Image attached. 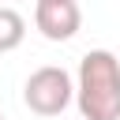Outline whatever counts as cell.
<instances>
[{
    "label": "cell",
    "mask_w": 120,
    "mask_h": 120,
    "mask_svg": "<svg viewBox=\"0 0 120 120\" xmlns=\"http://www.w3.org/2000/svg\"><path fill=\"white\" fill-rule=\"evenodd\" d=\"M75 105L82 120H120V56L109 49H90L79 60Z\"/></svg>",
    "instance_id": "obj_1"
},
{
    "label": "cell",
    "mask_w": 120,
    "mask_h": 120,
    "mask_svg": "<svg viewBox=\"0 0 120 120\" xmlns=\"http://www.w3.org/2000/svg\"><path fill=\"white\" fill-rule=\"evenodd\" d=\"M71 98H75V82H71V75H68L64 68H56V64H45V68L30 71V79H26V86H22V101H26V109L38 112V116H60V112L71 105Z\"/></svg>",
    "instance_id": "obj_2"
},
{
    "label": "cell",
    "mask_w": 120,
    "mask_h": 120,
    "mask_svg": "<svg viewBox=\"0 0 120 120\" xmlns=\"http://www.w3.org/2000/svg\"><path fill=\"white\" fill-rule=\"evenodd\" d=\"M34 26L45 41H71L82 26V11L75 0H38L34 4Z\"/></svg>",
    "instance_id": "obj_3"
},
{
    "label": "cell",
    "mask_w": 120,
    "mask_h": 120,
    "mask_svg": "<svg viewBox=\"0 0 120 120\" xmlns=\"http://www.w3.org/2000/svg\"><path fill=\"white\" fill-rule=\"evenodd\" d=\"M22 38H26V19H22L15 8L0 4V52L19 49V45H22Z\"/></svg>",
    "instance_id": "obj_4"
},
{
    "label": "cell",
    "mask_w": 120,
    "mask_h": 120,
    "mask_svg": "<svg viewBox=\"0 0 120 120\" xmlns=\"http://www.w3.org/2000/svg\"><path fill=\"white\" fill-rule=\"evenodd\" d=\"M0 120H4V112H0Z\"/></svg>",
    "instance_id": "obj_5"
},
{
    "label": "cell",
    "mask_w": 120,
    "mask_h": 120,
    "mask_svg": "<svg viewBox=\"0 0 120 120\" xmlns=\"http://www.w3.org/2000/svg\"><path fill=\"white\" fill-rule=\"evenodd\" d=\"M0 4H4V0H0Z\"/></svg>",
    "instance_id": "obj_6"
}]
</instances>
